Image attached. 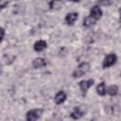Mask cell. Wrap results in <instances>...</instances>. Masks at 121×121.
<instances>
[{"mask_svg": "<svg viewBox=\"0 0 121 121\" xmlns=\"http://www.w3.org/2000/svg\"><path fill=\"white\" fill-rule=\"evenodd\" d=\"M89 69H90V64L88 62H82L73 72V77L74 78H80L83 75H85L89 71Z\"/></svg>", "mask_w": 121, "mask_h": 121, "instance_id": "cell-1", "label": "cell"}, {"mask_svg": "<svg viewBox=\"0 0 121 121\" xmlns=\"http://www.w3.org/2000/svg\"><path fill=\"white\" fill-rule=\"evenodd\" d=\"M43 111L41 109H35V110H31L28 111L26 113V120L28 121H35L38 118H40V116L42 115Z\"/></svg>", "mask_w": 121, "mask_h": 121, "instance_id": "cell-2", "label": "cell"}, {"mask_svg": "<svg viewBox=\"0 0 121 121\" xmlns=\"http://www.w3.org/2000/svg\"><path fill=\"white\" fill-rule=\"evenodd\" d=\"M117 58H116V55L115 54H109L108 56L105 57L104 60H103V67L104 68H108L112 65H113L116 61Z\"/></svg>", "mask_w": 121, "mask_h": 121, "instance_id": "cell-3", "label": "cell"}, {"mask_svg": "<svg viewBox=\"0 0 121 121\" xmlns=\"http://www.w3.org/2000/svg\"><path fill=\"white\" fill-rule=\"evenodd\" d=\"M94 84V80L93 79H88V80H82L78 83L80 90L82 91V93H86V91L89 89V87H91Z\"/></svg>", "mask_w": 121, "mask_h": 121, "instance_id": "cell-4", "label": "cell"}, {"mask_svg": "<svg viewBox=\"0 0 121 121\" xmlns=\"http://www.w3.org/2000/svg\"><path fill=\"white\" fill-rule=\"evenodd\" d=\"M101 15H102V10H101L100 8L97 7V6H94V7L92 8V9L90 10V16H92V17H93L94 19H95V20L99 19V18L101 17Z\"/></svg>", "mask_w": 121, "mask_h": 121, "instance_id": "cell-5", "label": "cell"}, {"mask_svg": "<svg viewBox=\"0 0 121 121\" xmlns=\"http://www.w3.org/2000/svg\"><path fill=\"white\" fill-rule=\"evenodd\" d=\"M46 46H47L46 42L45 41H43V40H40V41H37L34 43V50L37 51V52H41L43 49H45Z\"/></svg>", "mask_w": 121, "mask_h": 121, "instance_id": "cell-6", "label": "cell"}, {"mask_svg": "<svg viewBox=\"0 0 121 121\" xmlns=\"http://www.w3.org/2000/svg\"><path fill=\"white\" fill-rule=\"evenodd\" d=\"M55 102L57 103V104H61V103H63L64 101H65V99H66V94H65V92H63V91H60V92H58L57 93V95H55Z\"/></svg>", "mask_w": 121, "mask_h": 121, "instance_id": "cell-7", "label": "cell"}, {"mask_svg": "<svg viewBox=\"0 0 121 121\" xmlns=\"http://www.w3.org/2000/svg\"><path fill=\"white\" fill-rule=\"evenodd\" d=\"M77 19H78V13H75V12L68 13L65 16V21L68 25H73Z\"/></svg>", "mask_w": 121, "mask_h": 121, "instance_id": "cell-8", "label": "cell"}, {"mask_svg": "<svg viewBox=\"0 0 121 121\" xmlns=\"http://www.w3.org/2000/svg\"><path fill=\"white\" fill-rule=\"evenodd\" d=\"M46 65V61L43 58H37L33 60V67L34 68H41Z\"/></svg>", "mask_w": 121, "mask_h": 121, "instance_id": "cell-9", "label": "cell"}, {"mask_svg": "<svg viewBox=\"0 0 121 121\" xmlns=\"http://www.w3.org/2000/svg\"><path fill=\"white\" fill-rule=\"evenodd\" d=\"M83 111H81V109L79 107H77L73 110V112H71V117L74 119H78L83 115Z\"/></svg>", "mask_w": 121, "mask_h": 121, "instance_id": "cell-10", "label": "cell"}, {"mask_svg": "<svg viewBox=\"0 0 121 121\" xmlns=\"http://www.w3.org/2000/svg\"><path fill=\"white\" fill-rule=\"evenodd\" d=\"M96 92L99 95H104L107 93V88L104 82H101L100 84H98V86L96 87Z\"/></svg>", "mask_w": 121, "mask_h": 121, "instance_id": "cell-11", "label": "cell"}, {"mask_svg": "<svg viewBox=\"0 0 121 121\" xmlns=\"http://www.w3.org/2000/svg\"><path fill=\"white\" fill-rule=\"evenodd\" d=\"M95 23V19H94L92 16H89V17H86L83 21V26H86V27H90L92 26H94Z\"/></svg>", "mask_w": 121, "mask_h": 121, "instance_id": "cell-12", "label": "cell"}, {"mask_svg": "<svg viewBox=\"0 0 121 121\" xmlns=\"http://www.w3.org/2000/svg\"><path fill=\"white\" fill-rule=\"evenodd\" d=\"M117 92H118V88L116 85H112L107 89V93L110 95H115L117 94Z\"/></svg>", "mask_w": 121, "mask_h": 121, "instance_id": "cell-13", "label": "cell"}, {"mask_svg": "<svg viewBox=\"0 0 121 121\" xmlns=\"http://www.w3.org/2000/svg\"><path fill=\"white\" fill-rule=\"evenodd\" d=\"M97 4L101 6H109L111 4V0H97Z\"/></svg>", "mask_w": 121, "mask_h": 121, "instance_id": "cell-14", "label": "cell"}, {"mask_svg": "<svg viewBox=\"0 0 121 121\" xmlns=\"http://www.w3.org/2000/svg\"><path fill=\"white\" fill-rule=\"evenodd\" d=\"M1 32H2V36H1V39L3 40V38H4V34H5V29H4V28H2V29H1Z\"/></svg>", "mask_w": 121, "mask_h": 121, "instance_id": "cell-15", "label": "cell"}, {"mask_svg": "<svg viewBox=\"0 0 121 121\" xmlns=\"http://www.w3.org/2000/svg\"><path fill=\"white\" fill-rule=\"evenodd\" d=\"M71 1H73V2H78L79 0H71Z\"/></svg>", "mask_w": 121, "mask_h": 121, "instance_id": "cell-16", "label": "cell"}, {"mask_svg": "<svg viewBox=\"0 0 121 121\" xmlns=\"http://www.w3.org/2000/svg\"><path fill=\"white\" fill-rule=\"evenodd\" d=\"M119 13H120V18H121V8H120V9H119Z\"/></svg>", "mask_w": 121, "mask_h": 121, "instance_id": "cell-17", "label": "cell"}]
</instances>
